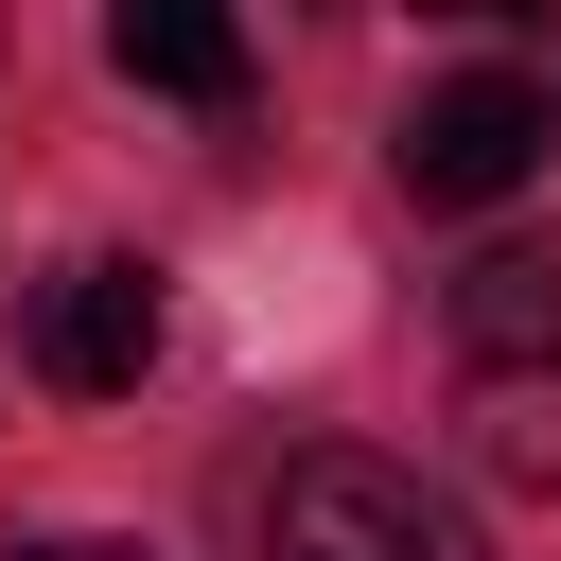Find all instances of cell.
<instances>
[{
	"label": "cell",
	"mask_w": 561,
	"mask_h": 561,
	"mask_svg": "<svg viewBox=\"0 0 561 561\" xmlns=\"http://www.w3.org/2000/svg\"><path fill=\"white\" fill-rule=\"evenodd\" d=\"M473 456H491L508 491L561 508V386H491V403H473Z\"/></svg>",
	"instance_id": "8992f818"
},
{
	"label": "cell",
	"mask_w": 561,
	"mask_h": 561,
	"mask_svg": "<svg viewBox=\"0 0 561 561\" xmlns=\"http://www.w3.org/2000/svg\"><path fill=\"white\" fill-rule=\"evenodd\" d=\"M18 561H140L123 526H53V543H18Z\"/></svg>",
	"instance_id": "52a82bcc"
},
{
	"label": "cell",
	"mask_w": 561,
	"mask_h": 561,
	"mask_svg": "<svg viewBox=\"0 0 561 561\" xmlns=\"http://www.w3.org/2000/svg\"><path fill=\"white\" fill-rule=\"evenodd\" d=\"M140 368H158V280H140V263H53V280H35V386L123 403Z\"/></svg>",
	"instance_id": "3957f363"
},
{
	"label": "cell",
	"mask_w": 561,
	"mask_h": 561,
	"mask_svg": "<svg viewBox=\"0 0 561 561\" xmlns=\"http://www.w3.org/2000/svg\"><path fill=\"white\" fill-rule=\"evenodd\" d=\"M263 561H491V543H473L456 491H421L403 456L316 438V456H280V491H263Z\"/></svg>",
	"instance_id": "6da1fadb"
},
{
	"label": "cell",
	"mask_w": 561,
	"mask_h": 561,
	"mask_svg": "<svg viewBox=\"0 0 561 561\" xmlns=\"http://www.w3.org/2000/svg\"><path fill=\"white\" fill-rule=\"evenodd\" d=\"M105 70L123 88H175V105H228L245 88V18L228 0H123L105 18Z\"/></svg>",
	"instance_id": "5b68a950"
},
{
	"label": "cell",
	"mask_w": 561,
	"mask_h": 561,
	"mask_svg": "<svg viewBox=\"0 0 561 561\" xmlns=\"http://www.w3.org/2000/svg\"><path fill=\"white\" fill-rule=\"evenodd\" d=\"M543 140H561V105H543L526 70H456V88H421V105H403V140H386V158H403V193H421V210H491V193H526V175H543Z\"/></svg>",
	"instance_id": "7a4b0ae2"
},
{
	"label": "cell",
	"mask_w": 561,
	"mask_h": 561,
	"mask_svg": "<svg viewBox=\"0 0 561 561\" xmlns=\"http://www.w3.org/2000/svg\"><path fill=\"white\" fill-rule=\"evenodd\" d=\"M543 105H561V88H543Z\"/></svg>",
	"instance_id": "ba28073f"
},
{
	"label": "cell",
	"mask_w": 561,
	"mask_h": 561,
	"mask_svg": "<svg viewBox=\"0 0 561 561\" xmlns=\"http://www.w3.org/2000/svg\"><path fill=\"white\" fill-rule=\"evenodd\" d=\"M456 351L473 386H561V245H491L456 280Z\"/></svg>",
	"instance_id": "277c9868"
}]
</instances>
